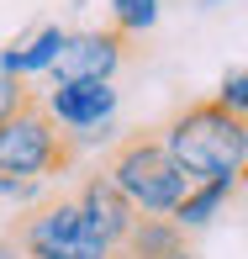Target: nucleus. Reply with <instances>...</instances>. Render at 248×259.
<instances>
[{
	"label": "nucleus",
	"mask_w": 248,
	"mask_h": 259,
	"mask_svg": "<svg viewBox=\"0 0 248 259\" xmlns=\"http://www.w3.org/2000/svg\"><path fill=\"white\" fill-rule=\"evenodd\" d=\"M232 191H238V180H201V185H190V191H185V201L174 206L169 217L180 222L185 233H190V228H206V222L222 211V201H227Z\"/></svg>",
	"instance_id": "nucleus-9"
},
{
	"label": "nucleus",
	"mask_w": 248,
	"mask_h": 259,
	"mask_svg": "<svg viewBox=\"0 0 248 259\" xmlns=\"http://www.w3.org/2000/svg\"><path fill=\"white\" fill-rule=\"evenodd\" d=\"M64 48V27H37V32H27V37H16L6 53H0V69L6 74H37V69H48L53 64V53Z\"/></svg>",
	"instance_id": "nucleus-8"
},
{
	"label": "nucleus",
	"mask_w": 248,
	"mask_h": 259,
	"mask_svg": "<svg viewBox=\"0 0 248 259\" xmlns=\"http://www.w3.org/2000/svg\"><path fill=\"white\" fill-rule=\"evenodd\" d=\"M0 259H21V254H16V249H11V243H6V238H0Z\"/></svg>",
	"instance_id": "nucleus-13"
},
{
	"label": "nucleus",
	"mask_w": 248,
	"mask_h": 259,
	"mask_svg": "<svg viewBox=\"0 0 248 259\" xmlns=\"http://www.w3.org/2000/svg\"><path fill=\"white\" fill-rule=\"evenodd\" d=\"M101 175H106V180H111L137 211H159V217H169V211L185 201V191L195 185L190 175L174 164V154L164 148L159 122H153V127H132V133H122L111 148H106Z\"/></svg>",
	"instance_id": "nucleus-2"
},
{
	"label": "nucleus",
	"mask_w": 248,
	"mask_h": 259,
	"mask_svg": "<svg viewBox=\"0 0 248 259\" xmlns=\"http://www.w3.org/2000/svg\"><path fill=\"white\" fill-rule=\"evenodd\" d=\"M32 90H37L32 79H21V74H6V69H0V127H6L11 116L21 111V101H27Z\"/></svg>",
	"instance_id": "nucleus-12"
},
{
	"label": "nucleus",
	"mask_w": 248,
	"mask_h": 259,
	"mask_svg": "<svg viewBox=\"0 0 248 259\" xmlns=\"http://www.w3.org/2000/svg\"><path fill=\"white\" fill-rule=\"evenodd\" d=\"M127 42L116 27H101V32H64V48L53 53V79L58 85H79V79H101V85H111V74L122 69L127 58Z\"/></svg>",
	"instance_id": "nucleus-5"
},
{
	"label": "nucleus",
	"mask_w": 248,
	"mask_h": 259,
	"mask_svg": "<svg viewBox=\"0 0 248 259\" xmlns=\"http://www.w3.org/2000/svg\"><path fill=\"white\" fill-rule=\"evenodd\" d=\"M0 238H6L21 259H111V249L85 228L74 196H64V191L32 201L27 211H16Z\"/></svg>",
	"instance_id": "nucleus-4"
},
{
	"label": "nucleus",
	"mask_w": 248,
	"mask_h": 259,
	"mask_svg": "<svg viewBox=\"0 0 248 259\" xmlns=\"http://www.w3.org/2000/svg\"><path fill=\"white\" fill-rule=\"evenodd\" d=\"M164 148L174 154L185 175L201 180H243V164H248V122L232 116L227 106L217 101H185L174 106L169 116L159 122Z\"/></svg>",
	"instance_id": "nucleus-1"
},
{
	"label": "nucleus",
	"mask_w": 248,
	"mask_h": 259,
	"mask_svg": "<svg viewBox=\"0 0 248 259\" xmlns=\"http://www.w3.org/2000/svg\"><path fill=\"white\" fill-rule=\"evenodd\" d=\"M79 159V138L64 122H53L42 90H32L21 101V111L0 127V175H16V180H53L69 175Z\"/></svg>",
	"instance_id": "nucleus-3"
},
{
	"label": "nucleus",
	"mask_w": 248,
	"mask_h": 259,
	"mask_svg": "<svg viewBox=\"0 0 248 259\" xmlns=\"http://www.w3.org/2000/svg\"><path fill=\"white\" fill-rule=\"evenodd\" d=\"M211 101H217V106H227L232 116H243V101H248V69H243V64H232L227 74H222V90H217Z\"/></svg>",
	"instance_id": "nucleus-11"
},
{
	"label": "nucleus",
	"mask_w": 248,
	"mask_h": 259,
	"mask_svg": "<svg viewBox=\"0 0 248 259\" xmlns=\"http://www.w3.org/2000/svg\"><path fill=\"white\" fill-rule=\"evenodd\" d=\"M159 21V0H111V27L122 37H137Z\"/></svg>",
	"instance_id": "nucleus-10"
},
{
	"label": "nucleus",
	"mask_w": 248,
	"mask_h": 259,
	"mask_svg": "<svg viewBox=\"0 0 248 259\" xmlns=\"http://www.w3.org/2000/svg\"><path fill=\"white\" fill-rule=\"evenodd\" d=\"M74 206H79V217H85V228L95 233V238L106 243V249H116V243L127 238V228H132V217H137V206L127 201L122 191H116L111 180L95 169L85 185L74 191Z\"/></svg>",
	"instance_id": "nucleus-7"
},
{
	"label": "nucleus",
	"mask_w": 248,
	"mask_h": 259,
	"mask_svg": "<svg viewBox=\"0 0 248 259\" xmlns=\"http://www.w3.org/2000/svg\"><path fill=\"white\" fill-rule=\"evenodd\" d=\"M53 122H64L74 138H85L90 127H106L116 116V90L101 85V79H79V85H53L42 96Z\"/></svg>",
	"instance_id": "nucleus-6"
},
{
	"label": "nucleus",
	"mask_w": 248,
	"mask_h": 259,
	"mask_svg": "<svg viewBox=\"0 0 248 259\" xmlns=\"http://www.w3.org/2000/svg\"><path fill=\"white\" fill-rule=\"evenodd\" d=\"M169 259H195V249H190V243H185V249H174Z\"/></svg>",
	"instance_id": "nucleus-14"
}]
</instances>
